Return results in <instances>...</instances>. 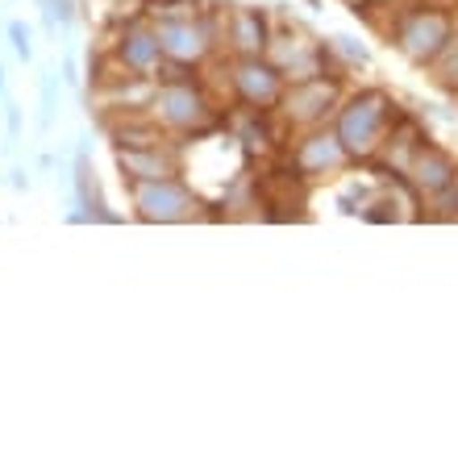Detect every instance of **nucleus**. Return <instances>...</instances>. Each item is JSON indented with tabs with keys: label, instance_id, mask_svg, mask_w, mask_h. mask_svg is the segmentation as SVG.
Returning <instances> with one entry per match:
<instances>
[{
	"label": "nucleus",
	"instance_id": "nucleus-1",
	"mask_svg": "<svg viewBox=\"0 0 458 458\" xmlns=\"http://www.w3.org/2000/svg\"><path fill=\"white\" fill-rule=\"evenodd\" d=\"M155 55H158V42H155V38H146V34H133L130 38V59L138 63V67H146V63L155 59Z\"/></svg>",
	"mask_w": 458,
	"mask_h": 458
},
{
	"label": "nucleus",
	"instance_id": "nucleus-2",
	"mask_svg": "<svg viewBox=\"0 0 458 458\" xmlns=\"http://www.w3.org/2000/svg\"><path fill=\"white\" fill-rule=\"evenodd\" d=\"M50 117H55V75H47V80H42V121H38V125L47 130Z\"/></svg>",
	"mask_w": 458,
	"mask_h": 458
},
{
	"label": "nucleus",
	"instance_id": "nucleus-3",
	"mask_svg": "<svg viewBox=\"0 0 458 458\" xmlns=\"http://www.w3.org/2000/svg\"><path fill=\"white\" fill-rule=\"evenodd\" d=\"M9 38H13V50H17L21 59H30V55H34V47H30V30H25L21 21L9 25Z\"/></svg>",
	"mask_w": 458,
	"mask_h": 458
},
{
	"label": "nucleus",
	"instance_id": "nucleus-4",
	"mask_svg": "<svg viewBox=\"0 0 458 458\" xmlns=\"http://www.w3.org/2000/svg\"><path fill=\"white\" fill-rule=\"evenodd\" d=\"M17 125H21V117H17V109H9V133L17 138Z\"/></svg>",
	"mask_w": 458,
	"mask_h": 458
},
{
	"label": "nucleus",
	"instance_id": "nucleus-5",
	"mask_svg": "<svg viewBox=\"0 0 458 458\" xmlns=\"http://www.w3.org/2000/svg\"><path fill=\"white\" fill-rule=\"evenodd\" d=\"M0 92H4V67H0Z\"/></svg>",
	"mask_w": 458,
	"mask_h": 458
}]
</instances>
